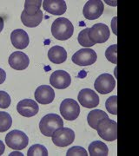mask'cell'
I'll list each match as a JSON object with an SVG mask.
<instances>
[{
	"label": "cell",
	"mask_w": 139,
	"mask_h": 156,
	"mask_svg": "<svg viewBox=\"0 0 139 156\" xmlns=\"http://www.w3.org/2000/svg\"><path fill=\"white\" fill-rule=\"evenodd\" d=\"M42 5L41 0H26L24 3V10L25 13L29 16H33L38 13L40 10V6Z\"/></svg>",
	"instance_id": "obj_22"
},
{
	"label": "cell",
	"mask_w": 139,
	"mask_h": 156,
	"mask_svg": "<svg viewBox=\"0 0 139 156\" xmlns=\"http://www.w3.org/2000/svg\"><path fill=\"white\" fill-rule=\"evenodd\" d=\"M110 30L104 23H96L88 30V37L91 43L96 44H104L110 37Z\"/></svg>",
	"instance_id": "obj_5"
},
{
	"label": "cell",
	"mask_w": 139,
	"mask_h": 156,
	"mask_svg": "<svg viewBox=\"0 0 139 156\" xmlns=\"http://www.w3.org/2000/svg\"><path fill=\"white\" fill-rule=\"evenodd\" d=\"M89 153L90 156H107L109 149L104 142L95 140L89 146Z\"/></svg>",
	"instance_id": "obj_20"
},
{
	"label": "cell",
	"mask_w": 139,
	"mask_h": 156,
	"mask_svg": "<svg viewBox=\"0 0 139 156\" xmlns=\"http://www.w3.org/2000/svg\"><path fill=\"white\" fill-rule=\"evenodd\" d=\"M105 107L107 111L111 113V115H116L117 114V96L112 95L109 97L105 102Z\"/></svg>",
	"instance_id": "obj_26"
},
{
	"label": "cell",
	"mask_w": 139,
	"mask_h": 156,
	"mask_svg": "<svg viewBox=\"0 0 139 156\" xmlns=\"http://www.w3.org/2000/svg\"><path fill=\"white\" fill-rule=\"evenodd\" d=\"M5 143L8 147L14 150H22L29 143V138L20 130H12L5 137Z\"/></svg>",
	"instance_id": "obj_4"
},
{
	"label": "cell",
	"mask_w": 139,
	"mask_h": 156,
	"mask_svg": "<svg viewBox=\"0 0 139 156\" xmlns=\"http://www.w3.org/2000/svg\"><path fill=\"white\" fill-rule=\"evenodd\" d=\"M10 155H21V156H23L24 155V154H23L22 153H17V152H13V153H11V154H10Z\"/></svg>",
	"instance_id": "obj_33"
},
{
	"label": "cell",
	"mask_w": 139,
	"mask_h": 156,
	"mask_svg": "<svg viewBox=\"0 0 139 156\" xmlns=\"http://www.w3.org/2000/svg\"><path fill=\"white\" fill-rule=\"evenodd\" d=\"M42 20H43V12L41 10H39L38 13L33 16H29L24 11H23L21 14V21L23 24L29 28H34L38 26L42 23Z\"/></svg>",
	"instance_id": "obj_19"
},
{
	"label": "cell",
	"mask_w": 139,
	"mask_h": 156,
	"mask_svg": "<svg viewBox=\"0 0 139 156\" xmlns=\"http://www.w3.org/2000/svg\"><path fill=\"white\" fill-rule=\"evenodd\" d=\"M4 25H5V23H4V19L2 17H0V32L3 30L4 29Z\"/></svg>",
	"instance_id": "obj_32"
},
{
	"label": "cell",
	"mask_w": 139,
	"mask_h": 156,
	"mask_svg": "<svg viewBox=\"0 0 139 156\" xmlns=\"http://www.w3.org/2000/svg\"><path fill=\"white\" fill-rule=\"evenodd\" d=\"M60 113L64 119L67 121H74L79 116L80 107L77 101L67 98L62 101L60 105Z\"/></svg>",
	"instance_id": "obj_8"
},
{
	"label": "cell",
	"mask_w": 139,
	"mask_h": 156,
	"mask_svg": "<svg viewBox=\"0 0 139 156\" xmlns=\"http://www.w3.org/2000/svg\"><path fill=\"white\" fill-rule=\"evenodd\" d=\"M78 100L82 106L87 108H92L99 104L98 95L90 89H82L78 94Z\"/></svg>",
	"instance_id": "obj_11"
},
{
	"label": "cell",
	"mask_w": 139,
	"mask_h": 156,
	"mask_svg": "<svg viewBox=\"0 0 139 156\" xmlns=\"http://www.w3.org/2000/svg\"><path fill=\"white\" fill-rule=\"evenodd\" d=\"M67 156H87V151L85 150L82 147L79 146H75L71 148H70L67 151Z\"/></svg>",
	"instance_id": "obj_28"
},
{
	"label": "cell",
	"mask_w": 139,
	"mask_h": 156,
	"mask_svg": "<svg viewBox=\"0 0 139 156\" xmlns=\"http://www.w3.org/2000/svg\"><path fill=\"white\" fill-rule=\"evenodd\" d=\"M35 100L40 104H49L55 99V92L49 85H41L37 88L34 93Z\"/></svg>",
	"instance_id": "obj_13"
},
{
	"label": "cell",
	"mask_w": 139,
	"mask_h": 156,
	"mask_svg": "<svg viewBox=\"0 0 139 156\" xmlns=\"http://www.w3.org/2000/svg\"><path fill=\"white\" fill-rule=\"evenodd\" d=\"M64 127L63 119L57 114H48L39 122L41 133L46 137H51L54 132Z\"/></svg>",
	"instance_id": "obj_2"
},
{
	"label": "cell",
	"mask_w": 139,
	"mask_h": 156,
	"mask_svg": "<svg viewBox=\"0 0 139 156\" xmlns=\"http://www.w3.org/2000/svg\"><path fill=\"white\" fill-rule=\"evenodd\" d=\"M17 110L23 116L32 117L38 113L39 107L34 100L24 99L17 103Z\"/></svg>",
	"instance_id": "obj_14"
},
{
	"label": "cell",
	"mask_w": 139,
	"mask_h": 156,
	"mask_svg": "<svg viewBox=\"0 0 139 156\" xmlns=\"http://www.w3.org/2000/svg\"><path fill=\"white\" fill-rule=\"evenodd\" d=\"M11 99L10 95L5 92L0 91V108H7L11 105Z\"/></svg>",
	"instance_id": "obj_29"
},
{
	"label": "cell",
	"mask_w": 139,
	"mask_h": 156,
	"mask_svg": "<svg viewBox=\"0 0 139 156\" xmlns=\"http://www.w3.org/2000/svg\"><path fill=\"white\" fill-rule=\"evenodd\" d=\"M117 44L111 45L105 51V56L107 60L111 62V63L117 64Z\"/></svg>",
	"instance_id": "obj_27"
},
{
	"label": "cell",
	"mask_w": 139,
	"mask_h": 156,
	"mask_svg": "<svg viewBox=\"0 0 139 156\" xmlns=\"http://www.w3.org/2000/svg\"><path fill=\"white\" fill-rule=\"evenodd\" d=\"M43 7L45 11L56 16H61L67 10L66 3L64 0H45Z\"/></svg>",
	"instance_id": "obj_16"
},
{
	"label": "cell",
	"mask_w": 139,
	"mask_h": 156,
	"mask_svg": "<svg viewBox=\"0 0 139 156\" xmlns=\"http://www.w3.org/2000/svg\"><path fill=\"white\" fill-rule=\"evenodd\" d=\"M6 79V73L3 69H0V84L4 83Z\"/></svg>",
	"instance_id": "obj_30"
},
{
	"label": "cell",
	"mask_w": 139,
	"mask_h": 156,
	"mask_svg": "<svg viewBox=\"0 0 139 156\" xmlns=\"http://www.w3.org/2000/svg\"><path fill=\"white\" fill-rule=\"evenodd\" d=\"M28 156H48V151L45 146L35 144L31 146L27 152Z\"/></svg>",
	"instance_id": "obj_24"
},
{
	"label": "cell",
	"mask_w": 139,
	"mask_h": 156,
	"mask_svg": "<svg viewBox=\"0 0 139 156\" xmlns=\"http://www.w3.org/2000/svg\"><path fill=\"white\" fill-rule=\"evenodd\" d=\"M52 141L57 147H64L70 146L75 140V133L69 128H61L52 134Z\"/></svg>",
	"instance_id": "obj_6"
},
{
	"label": "cell",
	"mask_w": 139,
	"mask_h": 156,
	"mask_svg": "<svg viewBox=\"0 0 139 156\" xmlns=\"http://www.w3.org/2000/svg\"><path fill=\"white\" fill-rule=\"evenodd\" d=\"M88 30H89V28L84 29V30H82L80 31V33L78 34V41L79 43V44L83 47H87V48H90V47H92L94 46V44L90 42V40L88 37Z\"/></svg>",
	"instance_id": "obj_25"
},
{
	"label": "cell",
	"mask_w": 139,
	"mask_h": 156,
	"mask_svg": "<svg viewBox=\"0 0 139 156\" xmlns=\"http://www.w3.org/2000/svg\"><path fill=\"white\" fill-rule=\"evenodd\" d=\"M108 117H109L108 115L104 111L100 110V109H95L88 114L87 121H88V124L90 128H92L93 129H97L98 122L103 119H106Z\"/></svg>",
	"instance_id": "obj_21"
},
{
	"label": "cell",
	"mask_w": 139,
	"mask_h": 156,
	"mask_svg": "<svg viewBox=\"0 0 139 156\" xmlns=\"http://www.w3.org/2000/svg\"><path fill=\"white\" fill-rule=\"evenodd\" d=\"M9 64L16 70H24L29 66L30 59L22 51H15L9 57Z\"/></svg>",
	"instance_id": "obj_15"
},
{
	"label": "cell",
	"mask_w": 139,
	"mask_h": 156,
	"mask_svg": "<svg viewBox=\"0 0 139 156\" xmlns=\"http://www.w3.org/2000/svg\"><path fill=\"white\" fill-rule=\"evenodd\" d=\"M5 144L3 143V141H2V140H0V156L2 155V154L5 153Z\"/></svg>",
	"instance_id": "obj_31"
},
{
	"label": "cell",
	"mask_w": 139,
	"mask_h": 156,
	"mask_svg": "<svg viewBox=\"0 0 139 156\" xmlns=\"http://www.w3.org/2000/svg\"><path fill=\"white\" fill-rule=\"evenodd\" d=\"M74 26L72 23L65 17L57 18L51 25V34L57 40L64 41L72 37Z\"/></svg>",
	"instance_id": "obj_1"
},
{
	"label": "cell",
	"mask_w": 139,
	"mask_h": 156,
	"mask_svg": "<svg viewBox=\"0 0 139 156\" xmlns=\"http://www.w3.org/2000/svg\"><path fill=\"white\" fill-rule=\"evenodd\" d=\"M116 87V80L111 74L104 73L96 79L94 83L95 89L102 95L111 93Z\"/></svg>",
	"instance_id": "obj_9"
},
{
	"label": "cell",
	"mask_w": 139,
	"mask_h": 156,
	"mask_svg": "<svg viewBox=\"0 0 139 156\" xmlns=\"http://www.w3.org/2000/svg\"><path fill=\"white\" fill-rule=\"evenodd\" d=\"M50 83L57 89H64L71 83V77L69 73L64 70H57L51 74Z\"/></svg>",
	"instance_id": "obj_12"
},
{
	"label": "cell",
	"mask_w": 139,
	"mask_h": 156,
	"mask_svg": "<svg viewBox=\"0 0 139 156\" xmlns=\"http://www.w3.org/2000/svg\"><path fill=\"white\" fill-rule=\"evenodd\" d=\"M104 5L101 0H90L83 6V14L88 20H95L102 16Z\"/></svg>",
	"instance_id": "obj_10"
},
{
	"label": "cell",
	"mask_w": 139,
	"mask_h": 156,
	"mask_svg": "<svg viewBox=\"0 0 139 156\" xmlns=\"http://www.w3.org/2000/svg\"><path fill=\"white\" fill-rule=\"evenodd\" d=\"M11 41L12 45L17 50H24L27 48L30 38L26 31L22 29L14 30L11 34Z\"/></svg>",
	"instance_id": "obj_17"
},
{
	"label": "cell",
	"mask_w": 139,
	"mask_h": 156,
	"mask_svg": "<svg viewBox=\"0 0 139 156\" xmlns=\"http://www.w3.org/2000/svg\"><path fill=\"white\" fill-rule=\"evenodd\" d=\"M48 57L51 62L55 64H61L66 61L67 52L61 46L56 45L48 51Z\"/></svg>",
	"instance_id": "obj_18"
},
{
	"label": "cell",
	"mask_w": 139,
	"mask_h": 156,
	"mask_svg": "<svg viewBox=\"0 0 139 156\" xmlns=\"http://www.w3.org/2000/svg\"><path fill=\"white\" fill-rule=\"evenodd\" d=\"M12 118L6 112H0V133H4L11 128Z\"/></svg>",
	"instance_id": "obj_23"
},
{
	"label": "cell",
	"mask_w": 139,
	"mask_h": 156,
	"mask_svg": "<svg viewBox=\"0 0 139 156\" xmlns=\"http://www.w3.org/2000/svg\"><path fill=\"white\" fill-rule=\"evenodd\" d=\"M101 138L107 141H114L117 138V123L109 117L100 121L96 129Z\"/></svg>",
	"instance_id": "obj_3"
},
{
	"label": "cell",
	"mask_w": 139,
	"mask_h": 156,
	"mask_svg": "<svg viewBox=\"0 0 139 156\" xmlns=\"http://www.w3.org/2000/svg\"><path fill=\"white\" fill-rule=\"evenodd\" d=\"M97 58V56L95 50L90 48H85L77 51L71 57V60L75 64L79 66H89L94 64Z\"/></svg>",
	"instance_id": "obj_7"
}]
</instances>
